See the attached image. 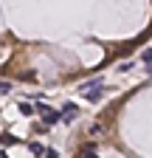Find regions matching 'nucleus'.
<instances>
[{
	"label": "nucleus",
	"mask_w": 152,
	"mask_h": 158,
	"mask_svg": "<svg viewBox=\"0 0 152 158\" xmlns=\"http://www.w3.org/2000/svg\"><path fill=\"white\" fill-rule=\"evenodd\" d=\"M34 113H40V116H42V122H45L48 127L59 122V110H51V107H48V105H42V102L37 105V110H34Z\"/></svg>",
	"instance_id": "nucleus-1"
},
{
	"label": "nucleus",
	"mask_w": 152,
	"mask_h": 158,
	"mask_svg": "<svg viewBox=\"0 0 152 158\" xmlns=\"http://www.w3.org/2000/svg\"><path fill=\"white\" fill-rule=\"evenodd\" d=\"M59 118H62V122H68V124H70V122H76V118H79V107H76L73 102H68V105L59 110Z\"/></svg>",
	"instance_id": "nucleus-2"
},
{
	"label": "nucleus",
	"mask_w": 152,
	"mask_h": 158,
	"mask_svg": "<svg viewBox=\"0 0 152 158\" xmlns=\"http://www.w3.org/2000/svg\"><path fill=\"white\" fill-rule=\"evenodd\" d=\"M79 155H82V158H99V155H96V144H93V141L85 144V147L79 150Z\"/></svg>",
	"instance_id": "nucleus-3"
},
{
	"label": "nucleus",
	"mask_w": 152,
	"mask_h": 158,
	"mask_svg": "<svg viewBox=\"0 0 152 158\" xmlns=\"http://www.w3.org/2000/svg\"><path fill=\"white\" fill-rule=\"evenodd\" d=\"M0 144H6V147H11V144H20V138H14L11 133H0Z\"/></svg>",
	"instance_id": "nucleus-4"
},
{
	"label": "nucleus",
	"mask_w": 152,
	"mask_h": 158,
	"mask_svg": "<svg viewBox=\"0 0 152 158\" xmlns=\"http://www.w3.org/2000/svg\"><path fill=\"white\" fill-rule=\"evenodd\" d=\"M17 110H20L23 116H34V107H31V102H26V99H23L20 105H17Z\"/></svg>",
	"instance_id": "nucleus-5"
},
{
	"label": "nucleus",
	"mask_w": 152,
	"mask_h": 158,
	"mask_svg": "<svg viewBox=\"0 0 152 158\" xmlns=\"http://www.w3.org/2000/svg\"><path fill=\"white\" fill-rule=\"evenodd\" d=\"M11 88H14V85L9 82V79H0V96H9V93H11Z\"/></svg>",
	"instance_id": "nucleus-6"
},
{
	"label": "nucleus",
	"mask_w": 152,
	"mask_h": 158,
	"mask_svg": "<svg viewBox=\"0 0 152 158\" xmlns=\"http://www.w3.org/2000/svg\"><path fill=\"white\" fill-rule=\"evenodd\" d=\"M28 150H31L37 158H42V150H45V147H42V144H37V141H31V144H28Z\"/></svg>",
	"instance_id": "nucleus-7"
},
{
	"label": "nucleus",
	"mask_w": 152,
	"mask_h": 158,
	"mask_svg": "<svg viewBox=\"0 0 152 158\" xmlns=\"http://www.w3.org/2000/svg\"><path fill=\"white\" fill-rule=\"evenodd\" d=\"M42 158H59V152H56L54 147H45L42 150Z\"/></svg>",
	"instance_id": "nucleus-8"
},
{
	"label": "nucleus",
	"mask_w": 152,
	"mask_h": 158,
	"mask_svg": "<svg viewBox=\"0 0 152 158\" xmlns=\"http://www.w3.org/2000/svg\"><path fill=\"white\" fill-rule=\"evenodd\" d=\"M141 62H146V65H149V62H152V48H146V51H144V54H141Z\"/></svg>",
	"instance_id": "nucleus-9"
},
{
	"label": "nucleus",
	"mask_w": 152,
	"mask_h": 158,
	"mask_svg": "<svg viewBox=\"0 0 152 158\" xmlns=\"http://www.w3.org/2000/svg\"><path fill=\"white\" fill-rule=\"evenodd\" d=\"M87 133H90V135H96V133H102V122H96V124H93V127H90Z\"/></svg>",
	"instance_id": "nucleus-10"
},
{
	"label": "nucleus",
	"mask_w": 152,
	"mask_h": 158,
	"mask_svg": "<svg viewBox=\"0 0 152 158\" xmlns=\"http://www.w3.org/2000/svg\"><path fill=\"white\" fill-rule=\"evenodd\" d=\"M3 155H6V152H3V150H0V158H3Z\"/></svg>",
	"instance_id": "nucleus-11"
},
{
	"label": "nucleus",
	"mask_w": 152,
	"mask_h": 158,
	"mask_svg": "<svg viewBox=\"0 0 152 158\" xmlns=\"http://www.w3.org/2000/svg\"><path fill=\"white\" fill-rule=\"evenodd\" d=\"M149 73H152V62H149Z\"/></svg>",
	"instance_id": "nucleus-12"
}]
</instances>
